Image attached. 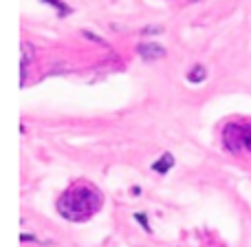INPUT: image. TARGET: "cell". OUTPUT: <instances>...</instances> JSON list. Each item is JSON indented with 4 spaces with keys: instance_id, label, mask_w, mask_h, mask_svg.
Segmentation results:
<instances>
[{
    "instance_id": "cell-1",
    "label": "cell",
    "mask_w": 251,
    "mask_h": 247,
    "mask_svg": "<svg viewBox=\"0 0 251 247\" xmlns=\"http://www.w3.org/2000/svg\"><path fill=\"white\" fill-rule=\"evenodd\" d=\"M101 208V194L95 186L79 183L57 199V212L66 221H86Z\"/></svg>"
},
{
    "instance_id": "cell-2",
    "label": "cell",
    "mask_w": 251,
    "mask_h": 247,
    "mask_svg": "<svg viewBox=\"0 0 251 247\" xmlns=\"http://www.w3.org/2000/svg\"><path fill=\"white\" fill-rule=\"evenodd\" d=\"M223 139L231 152H251V124H227L223 130Z\"/></svg>"
},
{
    "instance_id": "cell-3",
    "label": "cell",
    "mask_w": 251,
    "mask_h": 247,
    "mask_svg": "<svg viewBox=\"0 0 251 247\" xmlns=\"http://www.w3.org/2000/svg\"><path fill=\"white\" fill-rule=\"evenodd\" d=\"M137 53L141 55V60L152 62V60H159V57L165 55V47H161V44H156V42H141L137 47Z\"/></svg>"
},
{
    "instance_id": "cell-4",
    "label": "cell",
    "mask_w": 251,
    "mask_h": 247,
    "mask_svg": "<svg viewBox=\"0 0 251 247\" xmlns=\"http://www.w3.org/2000/svg\"><path fill=\"white\" fill-rule=\"evenodd\" d=\"M174 164H176V159H174L172 152H163V155H161V159L152 164V170H154V172H159V174H168L170 170L174 168Z\"/></svg>"
},
{
    "instance_id": "cell-5",
    "label": "cell",
    "mask_w": 251,
    "mask_h": 247,
    "mask_svg": "<svg viewBox=\"0 0 251 247\" xmlns=\"http://www.w3.org/2000/svg\"><path fill=\"white\" fill-rule=\"evenodd\" d=\"M33 53H35V49L31 47L29 42H22V64H20V84L25 86V82H26V69H29V62H31V57H33Z\"/></svg>"
},
{
    "instance_id": "cell-6",
    "label": "cell",
    "mask_w": 251,
    "mask_h": 247,
    "mask_svg": "<svg viewBox=\"0 0 251 247\" xmlns=\"http://www.w3.org/2000/svg\"><path fill=\"white\" fill-rule=\"evenodd\" d=\"M205 78H207V71H205V66L203 64H196L194 69L187 73V82H192V84H201V82H205Z\"/></svg>"
},
{
    "instance_id": "cell-7",
    "label": "cell",
    "mask_w": 251,
    "mask_h": 247,
    "mask_svg": "<svg viewBox=\"0 0 251 247\" xmlns=\"http://www.w3.org/2000/svg\"><path fill=\"white\" fill-rule=\"evenodd\" d=\"M42 2H47V4H51V7H55V9H57V18H66L69 13H73V7H69L64 0H42Z\"/></svg>"
},
{
    "instance_id": "cell-8",
    "label": "cell",
    "mask_w": 251,
    "mask_h": 247,
    "mask_svg": "<svg viewBox=\"0 0 251 247\" xmlns=\"http://www.w3.org/2000/svg\"><path fill=\"white\" fill-rule=\"evenodd\" d=\"M134 221L141 223L143 230H146L148 234H152V227H150V223H148V214L146 212H134Z\"/></svg>"
},
{
    "instance_id": "cell-9",
    "label": "cell",
    "mask_w": 251,
    "mask_h": 247,
    "mask_svg": "<svg viewBox=\"0 0 251 247\" xmlns=\"http://www.w3.org/2000/svg\"><path fill=\"white\" fill-rule=\"evenodd\" d=\"M163 27H161V25H150V27H143V29H141V35H150V33H156V35H159V33H163Z\"/></svg>"
},
{
    "instance_id": "cell-10",
    "label": "cell",
    "mask_w": 251,
    "mask_h": 247,
    "mask_svg": "<svg viewBox=\"0 0 251 247\" xmlns=\"http://www.w3.org/2000/svg\"><path fill=\"white\" fill-rule=\"evenodd\" d=\"M82 35L84 38H88V40H93V42H100V44H106V40H101L100 35H95L93 33V31H82ZM106 47H108V44H106Z\"/></svg>"
},
{
    "instance_id": "cell-11",
    "label": "cell",
    "mask_w": 251,
    "mask_h": 247,
    "mask_svg": "<svg viewBox=\"0 0 251 247\" xmlns=\"http://www.w3.org/2000/svg\"><path fill=\"white\" fill-rule=\"evenodd\" d=\"M20 241L22 243H40L38 236H33V234H20Z\"/></svg>"
},
{
    "instance_id": "cell-12",
    "label": "cell",
    "mask_w": 251,
    "mask_h": 247,
    "mask_svg": "<svg viewBox=\"0 0 251 247\" xmlns=\"http://www.w3.org/2000/svg\"><path fill=\"white\" fill-rule=\"evenodd\" d=\"M190 2H201V0H190Z\"/></svg>"
}]
</instances>
